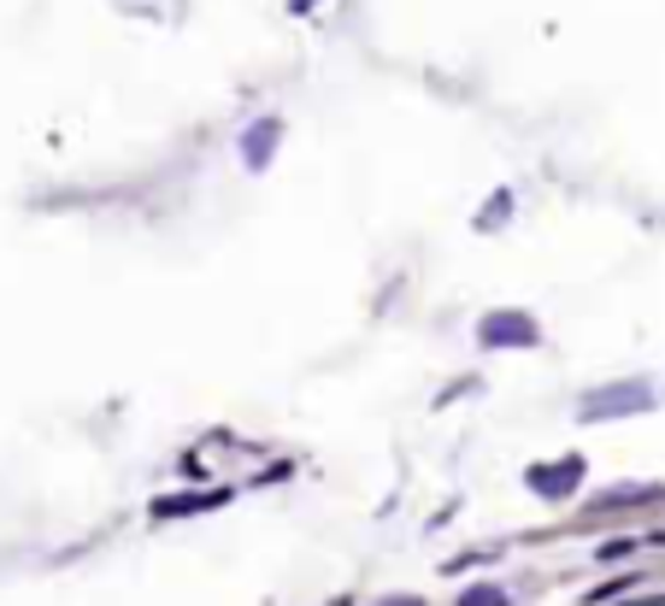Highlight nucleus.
I'll use <instances>...</instances> for the list:
<instances>
[{
    "instance_id": "1",
    "label": "nucleus",
    "mask_w": 665,
    "mask_h": 606,
    "mask_svg": "<svg viewBox=\"0 0 665 606\" xmlns=\"http://www.w3.org/2000/svg\"><path fill=\"white\" fill-rule=\"evenodd\" d=\"M577 483H584V459H559L554 472H531L536 495H566V489H577Z\"/></svg>"
},
{
    "instance_id": "2",
    "label": "nucleus",
    "mask_w": 665,
    "mask_h": 606,
    "mask_svg": "<svg viewBox=\"0 0 665 606\" xmlns=\"http://www.w3.org/2000/svg\"><path fill=\"white\" fill-rule=\"evenodd\" d=\"M483 342H524V348H531V342H536V324L519 318V313H494L483 324Z\"/></svg>"
},
{
    "instance_id": "3",
    "label": "nucleus",
    "mask_w": 665,
    "mask_h": 606,
    "mask_svg": "<svg viewBox=\"0 0 665 606\" xmlns=\"http://www.w3.org/2000/svg\"><path fill=\"white\" fill-rule=\"evenodd\" d=\"M612 407H647V389H612V394H589L584 419H612Z\"/></svg>"
},
{
    "instance_id": "4",
    "label": "nucleus",
    "mask_w": 665,
    "mask_h": 606,
    "mask_svg": "<svg viewBox=\"0 0 665 606\" xmlns=\"http://www.w3.org/2000/svg\"><path fill=\"white\" fill-rule=\"evenodd\" d=\"M218 500H225V495H183V500H160L153 512H160V518H177V512H207V507H218Z\"/></svg>"
},
{
    "instance_id": "5",
    "label": "nucleus",
    "mask_w": 665,
    "mask_h": 606,
    "mask_svg": "<svg viewBox=\"0 0 665 606\" xmlns=\"http://www.w3.org/2000/svg\"><path fill=\"white\" fill-rule=\"evenodd\" d=\"M459 606H506V595H501V588H471Z\"/></svg>"
}]
</instances>
